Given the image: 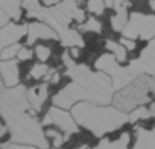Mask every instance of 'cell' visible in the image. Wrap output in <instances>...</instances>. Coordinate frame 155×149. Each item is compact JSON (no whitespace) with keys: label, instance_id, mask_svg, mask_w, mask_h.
Returning a JSON list of instances; mask_svg holds the SVG:
<instances>
[{"label":"cell","instance_id":"17","mask_svg":"<svg viewBox=\"0 0 155 149\" xmlns=\"http://www.w3.org/2000/svg\"><path fill=\"white\" fill-rule=\"evenodd\" d=\"M129 140H131V135L129 132H123L117 140L114 141H110L107 138H104L99 144H97V149H129Z\"/></svg>","mask_w":155,"mask_h":149},{"label":"cell","instance_id":"21","mask_svg":"<svg viewBox=\"0 0 155 149\" xmlns=\"http://www.w3.org/2000/svg\"><path fill=\"white\" fill-rule=\"evenodd\" d=\"M23 8L26 9V14H28L29 18L40 20L43 6H41V3L38 2V0H23Z\"/></svg>","mask_w":155,"mask_h":149},{"label":"cell","instance_id":"11","mask_svg":"<svg viewBox=\"0 0 155 149\" xmlns=\"http://www.w3.org/2000/svg\"><path fill=\"white\" fill-rule=\"evenodd\" d=\"M81 102V96L78 93V88L73 82L67 84L62 90H59L55 96H53V105L59 107V108H71L74 104Z\"/></svg>","mask_w":155,"mask_h":149},{"label":"cell","instance_id":"29","mask_svg":"<svg viewBox=\"0 0 155 149\" xmlns=\"http://www.w3.org/2000/svg\"><path fill=\"white\" fill-rule=\"evenodd\" d=\"M32 55H34V52H32L29 47H23V46H21V49L18 50L17 58H18L20 61H28V59H31V58H32Z\"/></svg>","mask_w":155,"mask_h":149},{"label":"cell","instance_id":"35","mask_svg":"<svg viewBox=\"0 0 155 149\" xmlns=\"http://www.w3.org/2000/svg\"><path fill=\"white\" fill-rule=\"evenodd\" d=\"M5 132H6V126L0 123V138H2V137L5 135Z\"/></svg>","mask_w":155,"mask_h":149},{"label":"cell","instance_id":"24","mask_svg":"<svg viewBox=\"0 0 155 149\" xmlns=\"http://www.w3.org/2000/svg\"><path fill=\"white\" fill-rule=\"evenodd\" d=\"M105 8H107V5H105L104 0H88L87 2V11L91 15H96V17L102 15Z\"/></svg>","mask_w":155,"mask_h":149},{"label":"cell","instance_id":"14","mask_svg":"<svg viewBox=\"0 0 155 149\" xmlns=\"http://www.w3.org/2000/svg\"><path fill=\"white\" fill-rule=\"evenodd\" d=\"M47 93H49L47 82L40 84V85H35V87H32V88L28 90V101H29L31 108L35 113L41 111V108H43V105H44V102L47 99Z\"/></svg>","mask_w":155,"mask_h":149},{"label":"cell","instance_id":"28","mask_svg":"<svg viewBox=\"0 0 155 149\" xmlns=\"http://www.w3.org/2000/svg\"><path fill=\"white\" fill-rule=\"evenodd\" d=\"M3 147H5V149H40V147H37V146H34V144H18V143H14V141L5 143Z\"/></svg>","mask_w":155,"mask_h":149},{"label":"cell","instance_id":"5","mask_svg":"<svg viewBox=\"0 0 155 149\" xmlns=\"http://www.w3.org/2000/svg\"><path fill=\"white\" fill-rule=\"evenodd\" d=\"M87 18L85 11L79 6V0H62L53 6H43L40 20L52 26L58 35L64 34L71 22L81 25Z\"/></svg>","mask_w":155,"mask_h":149},{"label":"cell","instance_id":"7","mask_svg":"<svg viewBox=\"0 0 155 149\" xmlns=\"http://www.w3.org/2000/svg\"><path fill=\"white\" fill-rule=\"evenodd\" d=\"M122 37L132 40L150 41L155 37V14H146L140 11H132L129 14L128 23L122 32Z\"/></svg>","mask_w":155,"mask_h":149},{"label":"cell","instance_id":"6","mask_svg":"<svg viewBox=\"0 0 155 149\" xmlns=\"http://www.w3.org/2000/svg\"><path fill=\"white\" fill-rule=\"evenodd\" d=\"M31 108L28 101V90L25 85H14L3 90L0 96V116L5 120L20 116Z\"/></svg>","mask_w":155,"mask_h":149},{"label":"cell","instance_id":"30","mask_svg":"<svg viewBox=\"0 0 155 149\" xmlns=\"http://www.w3.org/2000/svg\"><path fill=\"white\" fill-rule=\"evenodd\" d=\"M120 43L126 47V50H131V52L135 50V46H137V44H135V40H132V38H126V37H122V38H120Z\"/></svg>","mask_w":155,"mask_h":149},{"label":"cell","instance_id":"33","mask_svg":"<svg viewBox=\"0 0 155 149\" xmlns=\"http://www.w3.org/2000/svg\"><path fill=\"white\" fill-rule=\"evenodd\" d=\"M59 2H62V0H43L44 6H53V5H56ZM79 2H81V0H79Z\"/></svg>","mask_w":155,"mask_h":149},{"label":"cell","instance_id":"19","mask_svg":"<svg viewBox=\"0 0 155 149\" xmlns=\"http://www.w3.org/2000/svg\"><path fill=\"white\" fill-rule=\"evenodd\" d=\"M105 47L116 56V59L122 64L128 59V50L126 47L120 43V41H114V40H107L105 41Z\"/></svg>","mask_w":155,"mask_h":149},{"label":"cell","instance_id":"3","mask_svg":"<svg viewBox=\"0 0 155 149\" xmlns=\"http://www.w3.org/2000/svg\"><path fill=\"white\" fill-rule=\"evenodd\" d=\"M152 93H155V76L143 73L135 79H132L126 87L117 90L113 104L119 110L129 113L140 105L149 104Z\"/></svg>","mask_w":155,"mask_h":149},{"label":"cell","instance_id":"40","mask_svg":"<svg viewBox=\"0 0 155 149\" xmlns=\"http://www.w3.org/2000/svg\"><path fill=\"white\" fill-rule=\"evenodd\" d=\"M0 149H5V147H3V144H2V146H0Z\"/></svg>","mask_w":155,"mask_h":149},{"label":"cell","instance_id":"22","mask_svg":"<svg viewBox=\"0 0 155 149\" xmlns=\"http://www.w3.org/2000/svg\"><path fill=\"white\" fill-rule=\"evenodd\" d=\"M150 117H152L150 110H149L147 107H144V105H140V107L134 108L132 111H129V114H128V122L135 123V122H138V120H146V119H150Z\"/></svg>","mask_w":155,"mask_h":149},{"label":"cell","instance_id":"1","mask_svg":"<svg viewBox=\"0 0 155 149\" xmlns=\"http://www.w3.org/2000/svg\"><path fill=\"white\" fill-rule=\"evenodd\" d=\"M62 62L65 65V74L71 78V82L76 85L81 102H91L97 105H110L114 99V85L113 79L105 71H93L88 65L76 64L68 52L62 53Z\"/></svg>","mask_w":155,"mask_h":149},{"label":"cell","instance_id":"32","mask_svg":"<svg viewBox=\"0 0 155 149\" xmlns=\"http://www.w3.org/2000/svg\"><path fill=\"white\" fill-rule=\"evenodd\" d=\"M68 53L71 55V58H78V56H79V53H81V47H70L68 49Z\"/></svg>","mask_w":155,"mask_h":149},{"label":"cell","instance_id":"4","mask_svg":"<svg viewBox=\"0 0 155 149\" xmlns=\"http://www.w3.org/2000/svg\"><path fill=\"white\" fill-rule=\"evenodd\" d=\"M35 111L32 113H23L20 116L11 117L6 120L8 129L11 132V141L14 143H26L34 144L40 149H47V137L43 131L41 123L35 119Z\"/></svg>","mask_w":155,"mask_h":149},{"label":"cell","instance_id":"20","mask_svg":"<svg viewBox=\"0 0 155 149\" xmlns=\"http://www.w3.org/2000/svg\"><path fill=\"white\" fill-rule=\"evenodd\" d=\"M78 29H79L82 34H87V32H90V34H101L102 32V23L96 18V15H93V17L85 18V22L78 26Z\"/></svg>","mask_w":155,"mask_h":149},{"label":"cell","instance_id":"25","mask_svg":"<svg viewBox=\"0 0 155 149\" xmlns=\"http://www.w3.org/2000/svg\"><path fill=\"white\" fill-rule=\"evenodd\" d=\"M46 137L52 140V143H53L55 147H59V146L65 141V138H67L65 134H62V132H59V131H56V129H47V131H46Z\"/></svg>","mask_w":155,"mask_h":149},{"label":"cell","instance_id":"27","mask_svg":"<svg viewBox=\"0 0 155 149\" xmlns=\"http://www.w3.org/2000/svg\"><path fill=\"white\" fill-rule=\"evenodd\" d=\"M35 55H37V58H38L41 62H44V61H47V59L50 58V55H52V50H50L47 46L38 44V46L35 47Z\"/></svg>","mask_w":155,"mask_h":149},{"label":"cell","instance_id":"23","mask_svg":"<svg viewBox=\"0 0 155 149\" xmlns=\"http://www.w3.org/2000/svg\"><path fill=\"white\" fill-rule=\"evenodd\" d=\"M49 67L44 64V62H38V64H34L32 65V68H31V71H29V78H32V79H35V81H38V79H44L46 78V74L49 73Z\"/></svg>","mask_w":155,"mask_h":149},{"label":"cell","instance_id":"37","mask_svg":"<svg viewBox=\"0 0 155 149\" xmlns=\"http://www.w3.org/2000/svg\"><path fill=\"white\" fill-rule=\"evenodd\" d=\"M149 110H150V114H152V117H155V102H153V104H150Z\"/></svg>","mask_w":155,"mask_h":149},{"label":"cell","instance_id":"10","mask_svg":"<svg viewBox=\"0 0 155 149\" xmlns=\"http://www.w3.org/2000/svg\"><path fill=\"white\" fill-rule=\"evenodd\" d=\"M28 46H32L38 40H59L58 32L44 22H34L28 25Z\"/></svg>","mask_w":155,"mask_h":149},{"label":"cell","instance_id":"34","mask_svg":"<svg viewBox=\"0 0 155 149\" xmlns=\"http://www.w3.org/2000/svg\"><path fill=\"white\" fill-rule=\"evenodd\" d=\"M107 8H114V3H116V0H104Z\"/></svg>","mask_w":155,"mask_h":149},{"label":"cell","instance_id":"16","mask_svg":"<svg viewBox=\"0 0 155 149\" xmlns=\"http://www.w3.org/2000/svg\"><path fill=\"white\" fill-rule=\"evenodd\" d=\"M21 6L23 0H0V8L15 22L21 17Z\"/></svg>","mask_w":155,"mask_h":149},{"label":"cell","instance_id":"41","mask_svg":"<svg viewBox=\"0 0 155 149\" xmlns=\"http://www.w3.org/2000/svg\"><path fill=\"white\" fill-rule=\"evenodd\" d=\"M55 149H58V147H55Z\"/></svg>","mask_w":155,"mask_h":149},{"label":"cell","instance_id":"12","mask_svg":"<svg viewBox=\"0 0 155 149\" xmlns=\"http://www.w3.org/2000/svg\"><path fill=\"white\" fill-rule=\"evenodd\" d=\"M137 62L143 73L155 76V37L150 40L147 47H144L137 58Z\"/></svg>","mask_w":155,"mask_h":149},{"label":"cell","instance_id":"26","mask_svg":"<svg viewBox=\"0 0 155 149\" xmlns=\"http://www.w3.org/2000/svg\"><path fill=\"white\" fill-rule=\"evenodd\" d=\"M20 49H21V46L18 43H14V44H11V46H8V47H5L2 50V56H0V58H3V59H14L18 55Z\"/></svg>","mask_w":155,"mask_h":149},{"label":"cell","instance_id":"38","mask_svg":"<svg viewBox=\"0 0 155 149\" xmlns=\"http://www.w3.org/2000/svg\"><path fill=\"white\" fill-rule=\"evenodd\" d=\"M150 11H155V0H150Z\"/></svg>","mask_w":155,"mask_h":149},{"label":"cell","instance_id":"15","mask_svg":"<svg viewBox=\"0 0 155 149\" xmlns=\"http://www.w3.org/2000/svg\"><path fill=\"white\" fill-rule=\"evenodd\" d=\"M132 149H155V129L149 131V129L137 126L135 143Z\"/></svg>","mask_w":155,"mask_h":149},{"label":"cell","instance_id":"9","mask_svg":"<svg viewBox=\"0 0 155 149\" xmlns=\"http://www.w3.org/2000/svg\"><path fill=\"white\" fill-rule=\"evenodd\" d=\"M26 34H28L26 25L8 23L6 26L0 28V56H2V50L5 47H8L14 43H18Z\"/></svg>","mask_w":155,"mask_h":149},{"label":"cell","instance_id":"39","mask_svg":"<svg viewBox=\"0 0 155 149\" xmlns=\"http://www.w3.org/2000/svg\"><path fill=\"white\" fill-rule=\"evenodd\" d=\"M79 149H90L88 146H82V147H79Z\"/></svg>","mask_w":155,"mask_h":149},{"label":"cell","instance_id":"8","mask_svg":"<svg viewBox=\"0 0 155 149\" xmlns=\"http://www.w3.org/2000/svg\"><path fill=\"white\" fill-rule=\"evenodd\" d=\"M43 125H55L67 137L71 135V134H76L78 131H79V125H78V122L71 116V113H68L64 108H59L56 105L49 108L47 114L44 116Z\"/></svg>","mask_w":155,"mask_h":149},{"label":"cell","instance_id":"18","mask_svg":"<svg viewBox=\"0 0 155 149\" xmlns=\"http://www.w3.org/2000/svg\"><path fill=\"white\" fill-rule=\"evenodd\" d=\"M128 18H129L128 9H116V12H114V15L111 17V22H110L111 23V29L114 32L122 34L125 26H126V23H128Z\"/></svg>","mask_w":155,"mask_h":149},{"label":"cell","instance_id":"2","mask_svg":"<svg viewBox=\"0 0 155 149\" xmlns=\"http://www.w3.org/2000/svg\"><path fill=\"white\" fill-rule=\"evenodd\" d=\"M71 116L78 125L88 129L96 137H104L128 122V113L119 110L117 107L97 105L85 101L71 107Z\"/></svg>","mask_w":155,"mask_h":149},{"label":"cell","instance_id":"36","mask_svg":"<svg viewBox=\"0 0 155 149\" xmlns=\"http://www.w3.org/2000/svg\"><path fill=\"white\" fill-rule=\"evenodd\" d=\"M3 85H5V82H3V79H2V74H0V96H2V93H3Z\"/></svg>","mask_w":155,"mask_h":149},{"label":"cell","instance_id":"31","mask_svg":"<svg viewBox=\"0 0 155 149\" xmlns=\"http://www.w3.org/2000/svg\"><path fill=\"white\" fill-rule=\"evenodd\" d=\"M9 18H11V17H9V15H8V14H6V12L2 9V8H0V28L6 26V25L9 23Z\"/></svg>","mask_w":155,"mask_h":149},{"label":"cell","instance_id":"13","mask_svg":"<svg viewBox=\"0 0 155 149\" xmlns=\"http://www.w3.org/2000/svg\"><path fill=\"white\" fill-rule=\"evenodd\" d=\"M0 74L8 87L18 85L20 79V71H18V62L15 59H3L0 61Z\"/></svg>","mask_w":155,"mask_h":149}]
</instances>
